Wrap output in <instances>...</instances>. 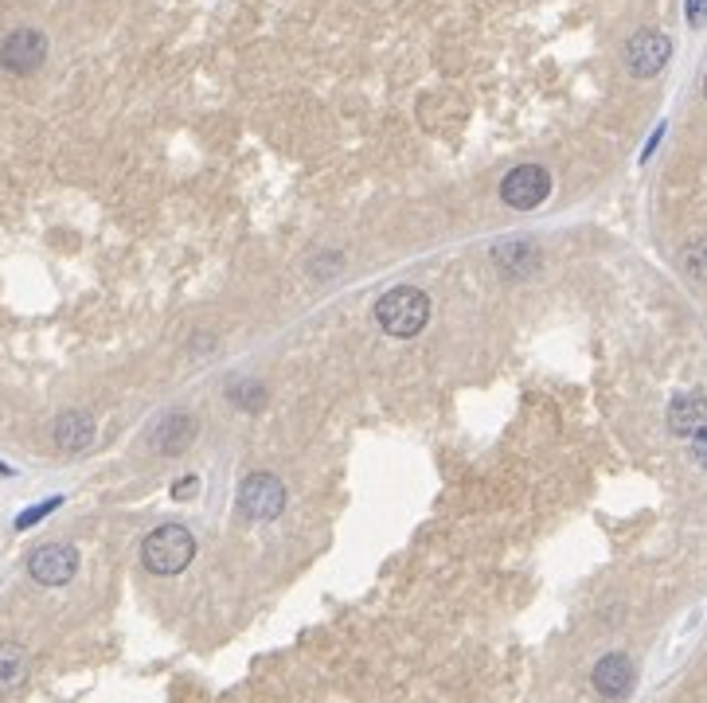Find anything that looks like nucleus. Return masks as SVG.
I'll return each mask as SVG.
<instances>
[{"mask_svg":"<svg viewBox=\"0 0 707 703\" xmlns=\"http://www.w3.org/2000/svg\"><path fill=\"white\" fill-rule=\"evenodd\" d=\"M552 192V173L540 165H520L500 180V200L517 211H532Z\"/></svg>","mask_w":707,"mask_h":703,"instance_id":"39448f33","label":"nucleus"},{"mask_svg":"<svg viewBox=\"0 0 707 703\" xmlns=\"http://www.w3.org/2000/svg\"><path fill=\"white\" fill-rule=\"evenodd\" d=\"M47 59V39L36 28H16L0 44V67L12 74H32L39 71Z\"/></svg>","mask_w":707,"mask_h":703,"instance_id":"0eeeda50","label":"nucleus"},{"mask_svg":"<svg viewBox=\"0 0 707 703\" xmlns=\"http://www.w3.org/2000/svg\"><path fill=\"white\" fill-rule=\"evenodd\" d=\"M196 484H200V481H196V477H184L181 489H176V496H181V501H188V496L196 493Z\"/></svg>","mask_w":707,"mask_h":703,"instance_id":"a211bd4d","label":"nucleus"},{"mask_svg":"<svg viewBox=\"0 0 707 703\" xmlns=\"http://www.w3.org/2000/svg\"><path fill=\"white\" fill-rule=\"evenodd\" d=\"M196 438V422H192V414H173V419H164L161 426L153 430V449H161V454H181V449H188V442Z\"/></svg>","mask_w":707,"mask_h":703,"instance_id":"f8f14e48","label":"nucleus"},{"mask_svg":"<svg viewBox=\"0 0 707 703\" xmlns=\"http://www.w3.org/2000/svg\"><path fill=\"white\" fill-rule=\"evenodd\" d=\"M704 94H707V79H704Z\"/></svg>","mask_w":707,"mask_h":703,"instance_id":"6ab92c4d","label":"nucleus"},{"mask_svg":"<svg viewBox=\"0 0 707 703\" xmlns=\"http://www.w3.org/2000/svg\"><path fill=\"white\" fill-rule=\"evenodd\" d=\"M51 508H59V496H55V501H47V504H39V508H27L24 516H20V520H16V528H20V531L32 528V524L44 520V512H51Z\"/></svg>","mask_w":707,"mask_h":703,"instance_id":"2eb2a0df","label":"nucleus"},{"mask_svg":"<svg viewBox=\"0 0 707 703\" xmlns=\"http://www.w3.org/2000/svg\"><path fill=\"white\" fill-rule=\"evenodd\" d=\"M192 559H196V536L184 524H161L141 543V563L153 575H181Z\"/></svg>","mask_w":707,"mask_h":703,"instance_id":"f03ea898","label":"nucleus"},{"mask_svg":"<svg viewBox=\"0 0 707 703\" xmlns=\"http://www.w3.org/2000/svg\"><path fill=\"white\" fill-rule=\"evenodd\" d=\"M672 59V39L657 28H641L629 36L626 44V67L634 79H653L669 67Z\"/></svg>","mask_w":707,"mask_h":703,"instance_id":"20e7f679","label":"nucleus"},{"mask_svg":"<svg viewBox=\"0 0 707 703\" xmlns=\"http://www.w3.org/2000/svg\"><path fill=\"white\" fill-rule=\"evenodd\" d=\"M79 571V551L71 543H47L36 548L27 559V575L36 578L39 586H67Z\"/></svg>","mask_w":707,"mask_h":703,"instance_id":"423d86ee","label":"nucleus"},{"mask_svg":"<svg viewBox=\"0 0 707 703\" xmlns=\"http://www.w3.org/2000/svg\"><path fill=\"white\" fill-rule=\"evenodd\" d=\"M286 508V484L274 473H251L239 484V512L246 520H278Z\"/></svg>","mask_w":707,"mask_h":703,"instance_id":"7ed1b4c3","label":"nucleus"},{"mask_svg":"<svg viewBox=\"0 0 707 703\" xmlns=\"http://www.w3.org/2000/svg\"><path fill=\"white\" fill-rule=\"evenodd\" d=\"M430 320V297L418 285H395L375 302V325H380L387 337L395 340H410L427 329Z\"/></svg>","mask_w":707,"mask_h":703,"instance_id":"f257e3e1","label":"nucleus"},{"mask_svg":"<svg viewBox=\"0 0 707 703\" xmlns=\"http://www.w3.org/2000/svg\"><path fill=\"white\" fill-rule=\"evenodd\" d=\"M590 680H594L599 695H606V700H622V695L634 692V680H637L634 660H629L626 653H606V657L594 665Z\"/></svg>","mask_w":707,"mask_h":703,"instance_id":"6e6552de","label":"nucleus"},{"mask_svg":"<svg viewBox=\"0 0 707 703\" xmlns=\"http://www.w3.org/2000/svg\"><path fill=\"white\" fill-rule=\"evenodd\" d=\"M692 457H696V466L707 469V426H699L696 434H692Z\"/></svg>","mask_w":707,"mask_h":703,"instance_id":"dca6fc26","label":"nucleus"},{"mask_svg":"<svg viewBox=\"0 0 707 703\" xmlns=\"http://www.w3.org/2000/svg\"><path fill=\"white\" fill-rule=\"evenodd\" d=\"M94 442V419L82 411H67L59 414V422H55V446L63 449V454H79V449H86Z\"/></svg>","mask_w":707,"mask_h":703,"instance_id":"9b49d317","label":"nucleus"},{"mask_svg":"<svg viewBox=\"0 0 707 703\" xmlns=\"http://www.w3.org/2000/svg\"><path fill=\"white\" fill-rule=\"evenodd\" d=\"M27 653L12 641H0V692H16L27 680Z\"/></svg>","mask_w":707,"mask_h":703,"instance_id":"ddd939ff","label":"nucleus"},{"mask_svg":"<svg viewBox=\"0 0 707 703\" xmlns=\"http://www.w3.org/2000/svg\"><path fill=\"white\" fill-rule=\"evenodd\" d=\"M684 270H688L692 278H699V282H707V238H699V243H692V247L684 250Z\"/></svg>","mask_w":707,"mask_h":703,"instance_id":"4468645a","label":"nucleus"},{"mask_svg":"<svg viewBox=\"0 0 707 703\" xmlns=\"http://www.w3.org/2000/svg\"><path fill=\"white\" fill-rule=\"evenodd\" d=\"M492 262L500 266V274L524 278V274H535V270H540L544 255H540V247H535L532 238H508V243H497V247H492Z\"/></svg>","mask_w":707,"mask_h":703,"instance_id":"1a4fd4ad","label":"nucleus"},{"mask_svg":"<svg viewBox=\"0 0 707 703\" xmlns=\"http://www.w3.org/2000/svg\"><path fill=\"white\" fill-rule=\"evenodd\" d=\"M684 12H688V24H692V28L707 24V0H688V4H684Z\"/></svg>","mask_w":707,"mask_h":703,"instance_id":"f3484780","label":"nucleus"},{"mask_svg":"<svg viewBox=\"0 0 707 703\" xmlns=\"http://www.w3.org/2000/svg\"><path fill=\"white\" fill-rule=\"evenodd\" d=\"M699 426H707V395L704 391L676 395L669 407V430L672 434H681V438H692Z\"/></svg>","mask_w":707,"mask_h":703,"instance_id":"9d476101","label":"nucleus"}]
</instances>
